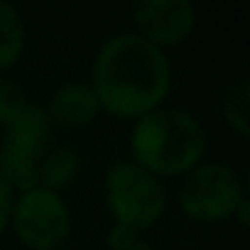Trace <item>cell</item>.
Wrapping results in <instances>:
<instances>
[{"instance_id": "obj_1", "label": "cell", "mask_w": 250, "mask_h": 250, "mask_svg": "<svg viewBox=\"0 0 250 250\" xmlns=\"http://www.w3.org/2000/svg\"><path fill=\"white\" fill-rule=\"evenodd\" d=\"M88 83L96 91L101 110L135 123L165 105L172 88V64L162 49L133 30L118 32L101 44Z\"/></svg>"}, {"instance_id": "obj_2", "label": "cell", "mask_w": 250, "mask_h": 250, "mask_svg": "<svg viewBox=\"0 0 250 250\" xmlns=\"http://www.w3.org/2000/svg\"><path fill=\"white\" fill-rule=\"evenodd\" d=\"M206 147L208 143L204 125L184 108L160 105L133 123V162L157 179L189 174L204 162Z\"/></svg>"}, {"instance_id": "obj_3", "label": "cell", "mask_w": 250, "mask_h": 250, "mask_svg": "<svg viewBox=\"0 0 250 250\" xmlns=\"http://www.w3.org/2000/svg\"><path fill=\"white\" fill-rule=\"evenodd\" d=\"M103 194L113 221L140 235L150 230L167 211V189L162 179L133 160H120L108 167Z\"/></svg>"}, {"instance_id": "obj_4", "label": "cell", "mask_w": 250, "mask_h": 250, "mask_svg": "<svg viewBox=\"0 0 250 250\" xmlns=\"http://www.w3.org/2000/svg\"><path fill=\"white\" fill-rule=\"evenodd\" d=\"M243 199H248L243 177L223 162L196 165L189 174H184L177 191V204L182 213L189 221L204 226L233 218Z\"/></svg>"}, {"instance_id": "obj_5", "label": "cell", "mask_w": 250, "mask_h": 250, "mask_svg": "<svg viewBox=\"0 0 250 250\" xmlns=\"http://www.w3.org/2000/svg\"><path fill=\"white\" fill-rule=\"evenodd\" d=\"M52 125L42 105L27 103L22 113L5 125V140L0 145V179L13 191L37 187V169L47 152Z\"/></svg>"}, {"instance_id": "obj_6", "label": "cell", "mask_w": 250, "mask_h": 250, "mask_svg": "<svg viewBox=\"0 0 250 250\" xmlns=\"http://www.w3.org/2000/svg\"><path fill=\"white\" fill-rule=\"evenodd\" d=\"M10 226L30 250H62L71 235V211L62 194L32 187L13 201Z\"/></svg>"}, {"instance_id": "obj_7", "label": "cell", "mask_w": 250, "mask_h": 250, "mask_svg": "<svg viewBox=\"0 0 250 250\" xmlns=\"http://www.w3.org/2000/svg\"><path fill=\"white\" fill-rule=\"evenodd\" d=\"M130 18L133 32L162 52L182 47L196 30V8L189 0H140Z\"/></svg>"}, {"instance_id": "obj_8", "label": "cell", "mask_w": 250, "mask_h": 250, "mask_svg": "<svg viewBox=\"0 0 250 250\" xmlns=\"http://www.w3.org/2000/svg\"><path fill=\"white\" fill-rule=\"evenodd\" d=\"M42 108H44V115L52 128H62V130L86 128L101 113V103L88 81L62 83L59 88H54L47 105H42Z\"/></svg>"}, {"instance_id": "obj_9", "label": "cell", "mask_w": 250, "mask_h": 250, "mask_svg": "<svg viewBox=\"0 0 250 250\" xmlns=\"http://www.w3.org/2000/svg\"><path fill=\"white\" fill-rule=\"evenodd\" d=\"M81 172V157L74 147H54L44 152L40 169H37V187H44L49 191H62L76 182Z\"/></svg>"}, {"instance_id": "obj_10", "label": "cell", "mask_w": 250, "mask_h": 250, "mask_svg": "<svg viewBox=\"0 0 250 250\" xmlns=\"http://www.w3.org/2000/svg\"><path fill=\"white\" fill-rule=\"evenodd\" d=\"M25 42H27V30L20 10L13 3L0 0V74L20 62Z\"/></svg>"}, {"instance_id": "obj_11", "label": "cell", "mask_w": 250, "mask_h": 250, "mask_svg": "<svg viewBox=\"0 0 250 250\" xmlns=\"http://www.w3.org/2000/svg\"><path fill=\"white\" fill-rule=\"evenodd\" d=\"M221 115L238 138L248 140L250 135V81L248 79H235L223 88Z\"/></svg>"}, {"instance_id": "obj_12", "label": "cell", "mask_w": 250, "mask_h": 250, "mask_svg": "<svg viewBox=\"0 0 250 250\" xmlns=\"http://www.w3.org/2000/svg\"><path fill=\"white\" fill-rule=\"evenodd\" d=\"M25 105H27V96L22 86L13 79L0 76V125L5 128L8 123H13Z\"/></svg>"}, {"instance_id": "obj_13", "label": "cell", "mask_w": 250, "mask_h": 250, "mask_svg": "<svg viewBox=\"0 0 250 250\" xmlns=\"http://www.w3.org/2000/svg\"><path fill=\"white\" fill-rule=\"evenodd\" d=\"M138 238H143V235L135 233V230H130V228H125V226L113 223L110 230H108V235H105V243H108L110 250H125L128 245H133Z\"/></svg>"}, {"instance_id": "obj_14", "label": "cell", "mask_w": 250, "mask_h": 250, "mask_svg": "<svg viewBox=\"0 0 250 250\" xmlns=\"http://www.w3.org/2000/svg\"><path fill=\"white\" fill-rule=\"evenodd\" d=\"M13 201H15V191L0 179V233L10 226V213H13Z\"/></svg>"}, {"instance_id": "obj_15", "label": "cell", "mask_w": 250, "mask_h": 250, "mask_svg": "<svg viewBox=\"0 0 250 250\" xmlns=\"http://www.w3.org/2000/svg\"><path fill=\"white\" fill-rule=\"evenodd\" d=\"M233 218H235V221H238L243 228L248 226V221H250V201H248V199H243V201H240V206L235 208Z\"/></svg>"}, {"instance_id": "obj_16", "label": "cell", "mask_w": 250, "mask_h": 250, "mask_svg": "<svg viewBox=\"0 0 250 250\" xmlns=\"http://www.w3.org/2000/svg\"><path fill=\"white\" fill-rule=\"evenodd\" d=\"M125 250H155V245H152L150 240H145V238H138L133 245H128Z\"/></svg>"}]
</instances>
